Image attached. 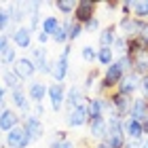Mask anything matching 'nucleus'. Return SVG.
Wrapping results in <instances>:
<instances>
[{
    "label": "nucleus",
    "mask_w": 148,
    "mask_h": 148,
    "mask_svg": "<svg viewBox=\"0 0 148 148\" xmlns=\"http://www.w3.org/2000/svg\"><path fill=\"white\" fill-rule=\"evenodd\" d=\"M4 102H6V89L4 85H0V110H4Z\"/></svg>",
    "instance_id": "obj_45"
},
{
    "label": "nucleus",
    "mask_w": 148,
    "mask_h": 148,
    "mask_svg": "<svg viewBox=\"0 0 148 148\" xmlns=\"http://www.w3.org/2000/svg\"><path fill=\"white\" fill-rule=\"evenodd\" d=\"M13 42H15L17 49H30L32 47V30L28 28V25H19V28H15V32H13Z\"/></svg>",
    "instance_id": "obj_17"
},
{
    "label": "nucleus",
    "mask_w": 148,
    "mask_h": 148,
    "mask_svg": "<svg viewBox=\"0 0 148 148\" xmlns=\"http://www.w3.org/2000/svg\"><path fill=\"white\" fill-rule=\"evenodd\" d=\"M51 40H53L55 45H64V47H66V45H68V32H66V30L62 28V25H59L57 32L51 36Z\"/></svg>",
    "instance_id": "obj_35"
},
{
    "label": "nucleus",
    "mask_w": 148,
    "mask_h": 148,
    "mask_svg": "<svg viewBox=\"0 0 148 148\" xmlns=\"http://www.w3.org/2000/svg\"><path fill=\"white\" fill-rule=\"evenodd\" d=\"M87 116L89 121H97V119H104V112H102V106H99V97H87Z\"/></svg>",
    "instance_id": "obj_25"
},
{
    "label": "nucleus",
    "mask_w": 148,
    "mask_h": 148,
    "mask_svg": "<svg viewBox=\"0 0 148 148\" xmlns=\"http://www.w3.org/2000/svg\"><path fill=\"white\" fill-rule=\"evenodd\" d=\"M13 72L17 74L21 80H30L36 74V66L30 57H17V62L13 64Z\"/></svg>",
    "instance_id": "obj_12"
},
{
    "label": "nucleus",
    "mask_w": 148,
    "mask_h": 148,
    "mask_svg": "<svg viewBox=\"0 0 148 148\" xmlns=\"http://www.w3.org/2000/svg\"><path fill=\"white\" fill-rule=\"evenodd\" d=\"M15 62H17V51H15V47H9L0 55V66H13Z\"/></svg>",
    "instance_id": "obj_31"
},
{
    "label": "nucleus",
    "mask_w": 148,
    "mask_h": 148,
    "mask_svg": "<svg viewBox=\"0 0 148 148\" xmlns=\"http://www.w3.org/2000/svg\"><path fill=\"white\" fill-rule=\"evenodd\" d=\"M138 38L142 40V45H144V47H148V21H144V23H142V30H140Z\"/></svg>",
    "instance_id": "obj_41"
},
{
    "label": "nucleus",
    "mask_w": 148,
    "mask_h": 148,
    "mask_svg": "<svg viewBox=\"0 0 148 148\" xmlns=\"http://www.w3.org/2000/svg\"><path fill=\"white\" fill-rule=\"evenodd\" d=\"M2 80H4V89H9V91L21 87V83H23V80L19 78L13 70H4V72H2Z\"/></svg>",
    "instance_id": "obj_27"
},
{
    "label": "nucleus",
    "mask_w": 148,
    "mask_h": 148,
    "mask_svg": "<svg viewBox=\"0 0 148 148\" xmlns=\"http://www.w3.org/2000/svg\"><path fill=\"white\" fill-rule=\"evenodd\" d=\"M131 59V72L136 74H148V49L144 47V49H138L136 53H131L129 55Z\"/></svg>",
    "instance_id": "obj_13"
},
{
    "label": "nucleus",
    "mask_w": 148,
    "mask_h": 148,
    "mask_svg": "<svg viewBox=\"0 0 148 148\" xmlns=\"http://www.w3.org/2000/svg\"><path fill=\"white\" fill-rule=\"evenodd\" d=\"M0 112H2V110H0Z\"/></svg>",
    "instance_id": "obj_49"
},
{
    "label": "nucleus",
    "mask_w": 148,
    "mask_h": 148,
    "mask_svg": "<svg viewBox=\"0 0 148 148\" xmlns=\"http://www.w3.org/2000/svg\"><path fill=\"white\" fill-rule=\"evenodd\" d=\"M142 23H144V19H138V17H133V15L121 17L119 23H116V30H121V36H123V38H133V36L140 34Z\"/></svg>",
    "instance_id": "obj_8"
},
{
    "label": "nucleus",
    "mask_w": 148,
    "mask_h": 148,
    "mask_svg": "<svg viewBox=\"0 0 148 148\" xmlns=\"http://www.w3.org/2000/svg\"><path fill=\"white\" fill-rule=\"evenodd\" d=\"M93 148H110V146H108V144H106V142H97V144H95V146H93Z\"/></svg>",
    "instance_id": "obj_47"
},
{
    "label": "nucleus",
    "mask_w": 148,
    "mask_h": 148,
    "mask_svg": "<svg viewBox=\"0 0 148 148\" xmlns=\"http://www.w3.org/2000/svg\"><path fill=\"white\" fill-rule=\"evenodd\" d=\"M138 91L142 93L144 99H148V74H142V76H140V89Z\"/></svg>",
    "instance_id": "obj_38"
},
{
    "label": "nucleus",
    "mask_w": 148,
    "mask_h": 148,
    "mask_svg": "<svg viewBox=\"0 0 148 148\" xmlns=\"http://www.w3.org/2000/svg\"><path fill=\"white\" fill-rule=\"evenodd\" d=\"M97 6H99V4L93 2V0H76V9H74L72 19H74L76 23L85 25L87 21H91L93 17H97V15H95Z\"/></svg>",
    "instance_id": "obj_5"
},
{
    "label": "nucleus",
    "mask_w": 148,
    "mask_h": 148,
    "mask_svg": "<svg viewBox=\"0 0 148 148\" xmlns=\"http://www.w3.org/2000/svg\"><path fill=\"white\" fill-rule=\"evenodd\" d=\"M97 76H99V72L97 70H91L89 74L85 76V83H83V89H85V93H89L93 87H95V83H97Z\"/></svg>",
    "instance_id": "obj_33"
},
{
    "label": "nucleus",
    "mask_w": 148,
    "mask_h": 148,
    "mask_svg": "<svg viewBox=\"0 0 148 148\" xmlns=\"http://www.w3.org/2000/svg\"><path fill=\"white\" fill-rule=\"evenodd\" d=\"M97 62L108 68V66L114 62V51H112V47H99V49H97Z\"/></svg>",
    "instance_id": "obj_28"
},
{
    "label": "nucleus",
    "mask_w": 148,
    "mask_h": 148,
    "mask_svg": "<svg viewBox=\"0 0 148 148\" xmlns=\"http://www.w3.org/2000/svg\"><path fill=\"white\" fill-rule=\"evenodd\" d=\"M11 28V15L6 9H0V34H4Z\"/></svg>",
    "instance_id": "obj_36"
},
{
    "label": "nucleus",
    "mask_w": 148,
    "mask_h": 148,
    "mask_svg": "<svg viewBox=\"0 0 148 148\" xmlns=\"http://www.w3.org/2000/svg\"><path fill=\"white\" fill-rule=\"evenodd\" d=\"M66 123L70 127H83L89 123V116H87V106H76V108L68 110V116H66Z\"/></svg>",
    "instance_id": "obj_16"
},
{
    "label": "nucleus",
    "mask_w": 148,
    "mask_h": 148,
    "mask_svg": "<svg viewBox=\"0 0 148 148\" xmlns=\"http://www.w3.org/2000/svg\"><path fill=\"white\" fill-rule=\"evenodd\" d=\"M55 9L66 17H72L74 15V9H76V2L74 0H57L55 2Z\"/></svg>",
    "instance_id": "obj_30"
},
{
    "label": "nucleus",
    "mask_w": 148,
    "mask_h": 148,
    "mask_svg": "<svg viewBox=\"0 0 148 148\" xmlns=\"http://www.w3.org/2000/svg\"><path fill=\"white\" fill-rule=\"evenodd\" d=\"M83 32H85V28H83L80 23L74 21V23H72V28H70V32H68V42H74V40H76L80 34H83Z\"/></svg>",
    "instance_id": "obj_37"
},
{
    "label": "nucleus",
    "mask_w": 148,
    "mask_h": 148,
    "mask_svg": "<svg viewBox=\"0 0 148 148\" xmlns=\"http://www.w3.org/2000/svg\"><path fill=\"white\" fill-rule=\"evenodd\" d=\"M47 91H49V87H47L42 80H34V83L30 85V89H28L30 104H42V99L47 97Z\"/></svg>",
    "instance_id": "obj_20"
},
{
    "label": "nucleus",
    "mask_w": 148,
    "mask_h": 148,
    "mask_svg": "<svg viewBox=\"0 0 148 148\" xmlns=\"http://www.w3.org/2000/svg\"><path fill=\"white\" fill-rule=\"evenodd\" d=\"M59 25H62V21L57 19V15H49V17L42 19V28H40V32H45L47 36H53Z\"/></svg>",
    "instance_id": "obj_26"
},
{
    "label": "nucleus",
    "mask_w": 148,
    "mask_h": 148,
    "mask_svg": "<svg viewBox=\"0 0 148 148\" xmlns=\"http://www.w3.org/2000/svg\"><path fill=\"white\" fill-rule=\"evenodd\" d=\"M112 51L116 53L119 57L127 55V38H123V36H116V40H114V45H112Z\"/></svg>",
    "instance_id": "obj_32"
},
{
    "label": "nucleus",
    "mask_w": 148,
    "mask_h": 148,
    "mask_svg": "<svg viewBox=\"0 0 148 148\" xmlns=\"http://www.w3.org/2000/svg\"><path fill=\"white\" fill-rule=\"evenodd\" d=\"M87 97L89 95L85 93V89L80 85H70L66 89V106H68V110L76 108V106H83L87 102Z\"/></svg>",
    "instance_id": "obj_11"
},
{
    "label": "nucleus",
    "mask_w": 148,
    "mask_h": 148,
    "mask_svg": "<svg viewBox=\"0 0 148 148\" xmlns=\"http://www.w3.org/2000/svg\"><path fill=\"white\" fill-rule=\"evenodd\" d=\"M70 53H72V45L68 42V45L62 49V53L57 55L55 64H53L51 76L55 78V83H64L66 76H68V72H70Z\"/></svg>",
    "instance_id": "obj_3"
},
{
    "label": "nucleus",
    "mask_w": 148,
    "mask_h": 148,
    "mask_svg": "<svg viewBox=\"0 0 148 148\" xmlns=\"http://www.w3.org/2000/svg\"><path fill=\"white\" fill-rule=\"evenodd\" d=\"M89 138L91 140H97V142H102L104 136H106V127H108V123H106V119H97V121H89Z\"/></svg>",
    "instance_id": "obj_23"
},
{
    "label": "nucleus",
    "mask_w": 148,
    "mask_h": 148,
    "mask_svg": "<svg viewBox=\"0 0 148 148\" xmlns=\"http://www.w3.org/2000/svg\"><path fill=\"white\" fill-rule=\"evenodd\" d=\"M142 148H148V136L144 138V142H142Z\"/></svg>",
    "instance_id": "obj_48"
},
{
    "label": "nucleus",
    "mask_w": 148,
    "mask_h": 148,
    "mask_svg": "<svg viewBox=\"0 0 148 148\" xmlns=\"http://www.w3.org/2000/svg\"><path fill=\"white\" fill-rule=\"evenodd\" d=\"M83 28H85V32H89V34H91V32H97V30H99V19L93 17L91 21H87V23L83 25Z\"/></svg>",
    "instance_id": "obj_40"
},
{
    "label": "nucleus",
    "mask_w": 148,
    "mask_h": 148,
    "mask_svg": "<svg viewBox=\"0 0 148 148\" xmlns=\"http://www.w3.org/2000/svg\"><path fill=\"white\" fill-rule=\"evenodd\" d=\"M11 99H13V106H15V108H19L21 112H25V114H30L32 104H30V99H28V93H25L23 85L11 91Z\"/></svg>",
    "instance_id": "obj_18"
},
{
    "label": "nucleus",
    "mask_w": 148,
    "mask_h": 148,
    "mask_svg": "<svg viewBox=\"0 0 148 148\" xmlns=\"http://www.w3.org/2000/svg\"><path fill=\"white\" fill-rule=\"evenodd\" d=\"M49 148H76V144H74L72 140H66V142H55V140H51Z\"/></svg>",
    "instance_id": "obj_39"
},
{
    "label": "nucleus",
    "mask_w": 148,
    "mask_h": 148,
    "mask_svg": "<svg viewBox=\"0 0 148 148\" xmlns=\"http://www.w3.org/2000/svg\"><path fill=\"white\" fill-rule=\"evenodd\" d=\"M108 127H106V136L102 142H106L110 148H125V131H123V119H108L106 121Z\"/></svg>",
    "instance_id": "obj_2"
},
{
    "label": "nucleus",
    "mask_w": 148,
    "mask_h": 148,
    "mask_svg": "<svg viewBox=\"0 0 148 148\" xmlns=\"http://www.w3.org/2000/svg\"><path fill=\"white\" fill-rule=\"evenodd\" d=\"M133 17L148 21V0H133Z\"/></svg>",
    "instance_id": "obj_29"
},
{
    "label": "nucleus",
    "mask_w": 148,
    "mask_h": 148,
    "mask_svg": "<svg viewBox=\"0 0 148 148\" xmlns=\"http://www.w3.org/2000/svg\"><path fill=\"white\" fill-rule=\"evenodd\" d=\"M17 125H21V116H19L15 110L4 108L2 112H0V131H2L4 136H6L11 129H15Z\"/></svg>",
    "instance_id": "obj_15"
},
{
    "label": "nucleus",
    "mask_w": 148,
    "mask_h": 148,
    "mask_svg": "<svg viewBox=\"0 0 148 148\" xmlns=\"http://www.w3.org/2000/svg\"><path fill=\"white\" fill-rule=\"evenodd\" d=\"M30 144H32V140H30V136L25 133V129L21 125H17L15 129H11L4 136V146L6 148H25Z\"/></svg>",
    "instance_id": "obj_7"
},
{
    "label": "nucleus",
    "mask_w": 148,
    "mask_h": 148,
    "mask_svg": "<svg viewBox=\"0 0 148 148\" xmlns=\"http://www.w3.org/2000/svg\"><path fill=\"white\" fill-rule=\"evenodd\" d=\"M108 99H110V104H112L114 112H116L123 121L129 116L131 106H133V97H131V95H125V93H121V91L114 89L112 93H108Z\"/></svg>",
    "instance_id": "obj_4"
},
{
    "label": "nucleus",
    "mask_w": 148,
    "mask_h": 148,
    "mask_svg": "<svg viewBox=\"0 0 148 148\" xmlns=\"http://www.w3.org/2000/svg\"><path fill=\"white\" fill-rule=\"evenodd\" d=\"M80 55H83V59H85L87 64H93V62H97V51L93 49L91 45L83 47V49H80Z\"/></svg>",
    "instance_id": "obj_34"
},
{
    "label": "nucleus",
    "mask_w": 148,
    "mask_h": 148,
    "mask_svg": "<svg viewBox=\"0 0 148 148\" xmlns=\"http://www.w3.org/2000/svg\"><path fill=\"white\" fill-rule=\"evenodd\" d=\"M47 97L51 102V110L59 112L66 104V85L64 83H53L49 85V91H47Z\"/></svg>",
    "instance_id": "obj_10"
},
{
    "label": "nucleus",
    "mask_w": 148,
    "mask_h": 148,
    "mask_svg": "<svg viewBox=\"0 0 148 148\" xmlns=\"http://www.w3.org/2000/svg\"><path fill=\"white\" fill-rule=\"evenodd\" d=\"M6 11H9L11 15V23H15L17 28L21 25V21L25 17H28V11H25V2H11L6 6Z\"/></svg>",
    "instance_id": "obj_22"
},
{
    "label": "nucleus",
    "mask_w": 148,
    "mask_h": 148,
    "mask_svg": "<svg viewBox=\"0 0 148 148\" xmlns=\"http://www.w3.org/2000/svg\"><path fill=\"white\" fill-rule=\"evenodd\" d=\"M32 62L36 66V72L40 74H51L53 72V64H55V59L49 57V51L45 49V47H36L34 51H32Z\"/></svg>",
    "instance_id": "obj_6"
},
{
    "label": "nucleus",
    "mask_w": 148,
    "mask_h": 148,
    "mask_svg": "<svg viewBox=\"0 0 148 148\" xmlns=\"http://www.w3.org/2000/svg\"><path fill=\"white\" fill-rule=\"evenodd\" d=\"M123 131H125V138L127 140H144V127L138 123V121H133V119H129L127 116L125 121H123Z\"/></svg>",
    "instance_id": "obj_19"
},
{
    "label": "nucleus",
    "mask_w": 148,
    "mask_h": 148,
    "mask_svg": "<svg viewBox=\"0 0 148 148\" xmlns=\"http://www.w3.org/2000/svg\"><path fill=\"white\" fill-rule=\"evenodd\" d=\"M116 23H110V25H106V28L99 32V38H97V42L99 47H112L114 45V40H116Z\"/></svg>",
    "instance_id": "obj_24"
},
{
    "label": "nucleus",
    "mask_w": 148,
    "mask_h": 148,
    "mask_svg": "<svg viewBox=\"0 0 148 148\" xmlns=\"http://www.w3.org/2000/svg\"><path fill=\"white\" fill-rule=\"evenodd\" d=\"M11 47V38H9V34H0V55L6 51Z\"/></svg>",
    "instance_id": "obj_42"
},
{
    "label": "nucleus",
    "mask_w": 148,
    "mask_h": 148,
    "mask_svg": "<svg viewBox=\"0 0 148 148\" xmlns=\"http://www.w3.org/2000/svg\"><path fill=\"white\" fill-rule=\"evenodd\" d=\"M36 40H38V47H45L51 40V36H47L45 32H36Z\"/></svg>",
    "instance_id": "obj_43"
},
{
    "label": "nucleus",
    "mask_w": 148,
    "mask_h": 148,
    "mask_svg": "<svg viewBox=\"0 0 148 148\" xmlns=\"http://www.w3.org/2000/svg\"><path fill=\"white\" fill-rule=\"evenodd\" d=\"M21 127L25 129V133L30 136L32 144L38 142V140L45 136V127H42V123H40V119L32 116V114H25V116L21 114Z\"/></svg>",
    "instance_id": "obj_9"
},
{
    "label": "nucleus",
    "mask_w": 148,
    "mask_h": 148,
    "mask_svg": "<svg viewBox=\"0 0 148 148\" xmlns=\"http://www.w3.org/2000/svg\"><path fill=\"white\" fill-rule=\"evenodd\" d=\"M138 89H140V74H136V72H127L121 78V83L116 85V91L125 93V95H131V97Z\"/></svg>",
    "instance_id": "obj_14"
},
{
    "label": "nucleus",
    "mask_w": 148,
    "mask_h": 148,
    "mask_svg": "<svg viewBox=\"0 0 148 148\" xmlns=\"http://www.w3.org/2000/svg\"><path fill=\"white\" fill-rule=\"evenodd\" d=\"M104 6H106L108 11H116V9H121V2H106Z\"/></svg>",
    "instance_id": "obj_46"
},
{
    "label": "nucleus",
    "mask_w": 148,
    "mask_h": 148,
    "mask_svg": "<svg viewBox=\"0 0 148 148\" xmlns=\"http://www.w3.org/2000/svg\"><path fill=\"white\" fill-rule=\"evenodd\" d=\"M127 72H129V70H127L125 66L119 62V59H114L108 68H106L104 76H102V80H99V85H97L99 95H102V93H106V91H110V89H116V85L121 83V78H123Z\"/></svg>",
    "instance_id": "obj_1"
},
{
    "label": "nucleus",
    "mask_w": 148,
    "mask_h": 148,
    "mask_svg": "<svg viewBox=\"0 0 148 148\" xmlns=\"http://www.w3.org/2000/svg\"><path fill=\"white\" fill-rule=\"evenodd\" d=\"M53 140H55V142H66V140H68V131H55Z\"/></svg>",
    "instance_id": "obj_44"
},
{
    "label": "nucleus",
    "mask_w": 148,
    "mask_h": 148,
    "mask_svg": "<svg viewBox=\"0 0 148 148\" xmlns=\"http://www.w3.org/2000/svg\"><path fill=\"white\" fill-rule=\"evenodd\" d=\"M146 114H148V99L136 97V99H133V106H131V112H129V119L138 121V123L142 125L146 121Z\"/></svg>",
    "instance_id": "obj_21"
}]
</instances>
